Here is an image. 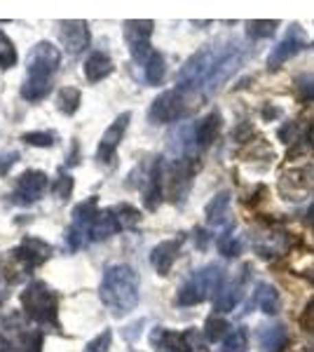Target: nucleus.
I'll return each mask as SVG.
<instances>
[{"label":"nucleus","instance_id":"obj_41","mask_svg":"<svg viewBox=\"0 0 314 352\" xmlns=\"http://www.w3.org/2000/svg\"><path fill=\"white\" fill-rule=\"evenodd\" d=\"M279 116H282V111L275 109V106H265V109H262V120L265 122L275 120V118H279Z\"/></svg>","mask_w":314,"mask_h":352},{"label":"nucleus","instance_id":"obj_35","mask_svg":"<svg viewBox=\"0 0 314 352\" xmlns=\"http://www.w3.org/2000/svg\"><path fill=\"white\" fill-rule=\"evenodd\" d=\"M295 92L302 101H314V76H298Z\"/></svg>","mask_w":314,"mask_h":352},{"label":"nucleus","instance_id":"obj_13","mask_svg":"<svg viewBox=\"0 0 314 352\" xmlns=\"http://www.w3.org/2000/svg\"><path fill=\"white\" fill-rule=\"evenodd\" d=\"M33 270L36 268L24 258V254H21L19 247L10 249V252H5L3 256H0V282L8 287L21 285Z\"/></svg>","mask_w":314,"mask_h":352},{"label":"nucleus","instance_id":"obj_37","mask_svg":"<svg viewBox=\"0 0 314 352\" xmlns=\"http://www.w3.org/2000/svg\"><path fill=\"white\" fill-rule=\"evenodd\" d=\"M16 160H19V153L16 151H3L0 153V176H5L10 169L14 167Z\"/></svg>","mask_w":314,"mask_h":352},{"label":"nucleus","instance_id":"obj_12","mask_svg":"<svg viewBox=\"0 0 314 352\" xmlns=\"http://www.w3.org/2000/svg\"><path fill=\"white\" fill-rule=\"evenodd\" d=\"M249 270H251V265L247 263L242 268V272H239V275L232 277L230 282L225 280V285L221 287V292L214 296V310H216V315H218V312H230V310L237 308V303L244 296V287H247V282H249V277H251Z\"/></svg>","mask_w":314,"mask_h":352},{"label":"nucleus","instance_id":"obj_21","mask_svg":"<svg viewBox=\"0 0 314 352\" xmlns=\"http://www.w3.org/2000/svg\"><path fill=\"white\" fill-rule=\"evenodd\" d=\"M254 305L265 312V315H277L282 310V298H279V292L272 285L258 282L254 292Z\"/></svg>","mask_w":314,"mask_h":352},{"label":"nucleus","instance_id":"obj_22","mask_svg":"<svg viewBox=\"0 0 314 352\" xmlns=\"http://www.w3.org/2000/svg\"><path fill=\"white\" fill-rule=\"evenodd\" d=\"M113 61L106 52H92L85 61V78L89 82H101L113 73Z\"/></svg>","mask_w":314,"mask_h":352},{"label":"nucleus","instance_id":"obj_34","mask_svg":"<svg viewBox=\"0 0 314 352\" xmlns=\"http://www.w3.org/2000/svg\"><path fill=\"white\" fill-rule=\"evenodd\" d=\"M111 343H113V331H111V329H104L99 336L89 340L85 352H108V350H111Z\"/></svg>","mask_w":314,"mask_h":352},{"label":"nucleus","instance_id":"obj_5","mask_svg":"<svg viewBox=\"0 0 314 352\" xmlns=\"http://www.w3.org/2000/svg\"><path fill=\"white\" fill-rule=\"evenodd\" d=\"M21 305H24V315L36 324L59 329V294L45 282H31L21 294Z\"/></svg>","mask_w":314,"mask_h":352},{"label":"nucleus","instance_id":"obj_24","mask_svg":"<svg viewBox=\"0 0 314 352\" xmlns=\"http://www.w3.org/2000/svg\"><path fill=\"white\" fill-rule=\"evenodd\" d=\"M227 207H230V192L227 190H221L218 195L214 197L207 209H204V217H207V223L209 226H221L223 221L227 217Z\"/></svg>","mask_w":314,"mask_h":352},{"label":"nucleus","instance_id":"obj_39","mask_svg":"<svg viewBox=\"0 0 314 352\" xmlns=\"http://www.w3.org/2000/svg\"><path fill=\"white\" fill-rule=\"evenodd\" d=\"M254 134V129H251V124L242 122L239 127H235V132H232V139L235 141H247V136Z\"/></svg>","mask_w":314,"mask_h":352},{"label":"nucleus","instance_id":"obj_7","mask_svg":"<svg viewBox=\"0 0 314 352\" xmlns=\"http://www.w3.org/2000/svg\"><path fill=\"white\" fill-rule=\"evenodd\" d=\"M192 104H190V94L183 92V89H167L153 101L150 111H148V118H150L153 124H169V122H179L181 118H186L190 113Z\"/></svg>","mask_w":314,"mask_h":352},{"label":"nucleus","instance_id":"obj_32","mask_svg":"<svg viewBox=\"0 0 314 352\" xmlns=\"http://www.w3.org/2000/svg\"><path fill=\"white\" fill-rule=\"evenodd\" d=\"M16 64L14 43L8 38V33L0 31V68H12Z\"/></svg>","mask_w":314,"mask_h":352},{"label":"nucleus","instance_id":"obj_27","mask_svg":"<svg viewBox=\"0 0 314 352\" xmlns=\"http://www.w3.org/2000/svg\"><path fill=\"white\" fill-rule=\"evenodd\" d=\"M80 104H82V94L76 87H61L59 94H56V109H59L64 116H73Z\"/></svg>","mask_w":314,"mask_h":352},{"label":"nucleus","instance_id":"obj_38","mask_svg":"<svg viewBox=\"0 0 314 352\" xmlns=\"http://www.w3.org/2000/svg\"><path fill=\"white\" fill-rule=\"evenodd\" d=\"M300 324L305 329H310V331H314V300L312 303H307V308L300 317Z\"/></svg>","mask_w":314,"mask_h":352},{"label":"nucleus","instance_id":"obj_16","mask_svg":"<svg viewBox=\"0 0 314 352\" xmlns=\"http://www.w3.org/2000/svg\"><path fill=\"white\" fill-rule=\"evenodd\" d=\"M61 43H64V50L68 54H80L89 47V28L85 21H61Z\"/></svg>","mask_w":314,"mask_h":352},{"label":"nucleus","instance_id":"obj_43","mask_svg":"<svg viewBox=\"0 0 314 352\" xmlns=\"http://www.w3.org/2000/svg\"><path fill=\"white\" fill-rule=\"evenodd\" d=\"M0 352H14L12 343H10V338L0 336Z\"/></svg>","mask_w":314,"mask_h":352},{"label":"nucleus","instance_id":"obj_11","mask_svg":"<svg viewBox=\"0 0 314 352\" xmlns=\"http://www.w3.org/2000/svg\"><path fill=\"white\" fill-rule=\"evenodd\" d=\"M302 47H305V33H302L300 24H293L289 28L287 36H284L282 41L272 47V52L267 54V68H270V71L282 68L291 59V56L298 54Z\"/></svg>","mask_w":314,"mask_h":352},{"label":"nucleus","instance_id":"obj_20","mask_svg":"<svg viewBox=\"0 0 314 352\" xmlns=\"http://www.w3.org/2000/svg\"><path fill=\"white\" fill-rule=\"evenodd\" d=\"M21 254H24V258L28 263L33 265V268H38V265H43L45 261L52 256V244H47L45 240H40V237H24L19 244Z\"/></svg>","mask_w":314,"mask_h":352},{"label":"nucleus","instance_id":"obj_36","mask_svg":"<svg viewBox=\"0 0 314 352\" xmlns=\"http://www.w3.org/2000/svg\"><path fill=\"white\" fill-rule=\"evenodd\" d=\"M52 192H54V197L56 200H68V197L73 195V179L68 174H61L59 176V181L54 184V188H52Z\"/></svg>","mask_w":314,"mask_h":352},{"label":"nucleus","instance_id":"obj_40","mask_svg":"<svg viewBox=\"0 0 314 352\" xmlns=\"http://www.w3.org/2000/svg\"><path fill=\"white\" fill-rule=\"evenodd\" d=\"M141 327H144V320L129 324L127 329H124V338H127V340H136V338H139V333H141Z\"/></svg>","mask_w":314,"mask_h":352},{"label":"nucleus","instance_id":"obj_30","mask_svg":"<svg viewBox=\"0 0 314 352\" xmlns=\"http://www.w3.org/2000/svg\"><path fill=\"white\" fill-rule=\"evenodd\" d=\"M279 21L272 19H258V21H247V36L251 41H262V38H272L277 31Z\"/></svg>","mask_w":314,"mask_h":352},{"label":"nucleus","instance_id":"obj_31","mask_svg":"<svg viewBox=\"0 0 314 352\" xmlns=\"http://www.w3.org/2000/svg\"><path fill=\"white\" fill-rule=\"evenodd\" d=\"M218 252H221L225 258H235V256H239V252H242V244H239L237 237L232 235V230H230V228H227V230L218 237Z\"/></svg>","mask_w":314,"mask_h":352},{"label":"nucleus","instance_id":"obj_33","mask_svg":"<svg viewBox=\"0 0 314 352\" xmlns=\"http://www.w3.org/2000/svg\"><path fill=\"white\" fill-rule=\"evenodd\" d=\"M21 141L28 146H38V148H49L56 144V134L54 132H28L21 136Z\"/></svg>","mask_w":314,"mask_h":352},{"label":"nucleus","instance_id":"obj_14","mask_svg":"<svg viewBox=\"0 0 314 352\" xmlns=\"http://www.w3.org/2000/svg\"><path fill=\"white\" fill-rule=\"evenodd\" d=\"M129 120H131V113L129 111H124L122 116L115 118V122H113L111 127H108L106 132H104V136H101L99 151H96V160L106 162V164L113 162L120 141H122V136H124V132H127V127H129Z\"/></svg>","mask_w":314,"mask_h":352},{"label":"nucleus","instance_id":"obj_17","mask_svg":"<svg viewBox=\"0 0 314 352\" xmlns=\"http://www.w3.org/2000/svg\"><path fill=\"white\" fill-rule=\"evenodd\" d=\"M183 240H186V237L181 235V237L164 240V242H159L157 247H153L150 263H153V268L157 270V275H169V272H171V265H174L176 258H179L181 247H183Z\"/></svg>","mask_w":314,"mask_h":352},{"label":"nucleus","instance_id":"obj_15","mask_svg":"<svg viewBox=\"0 0 314 352\" xmlns=\"http://www.w3.org/2000/svg\"><path fill=\"white\" fill-rule=\"evenodd\" d=\"M162 186H164V162L162 157H155L146 174L144 184V204L148 212H155L162 202Z\"/></svg>","mask_w":314,"mask_h":352},{"label":"nucleus","instance_id":"obj_6","mask_svg":"<svg viewBox=\"0 0 314 352\" xmlns=\"http://www.w3.org/2000/svg\"><path fill=\"white\" fill-rule=\"evenodd\" d=\"M150 345L155 352H209L207 338L197 329H186L176 333L164 327H155L150 331Z\"/></svg>","mask_w":314,"mask_h":352},{"label":"nucleus","instance_id":"obj_28","mask_svg":"<svg viewBox=\"0 0 314 352\" xmlns=\"http://www.w3.org/2000/svg\"><path fill=\"white\" fill-rule=\"evenodd\" d=\"M227 333H230V324H227V320H223V317H218V315L207 317V322H204V338H207L209 343L225 340Z\"/></svg>","mask_w":314,"mask_h":352},{"label":"nucleus","instance_id":"obj_42","mask_svg":"<svg viewBox=\"0 0 314 352\" xmlns=\"http://www.w3.org/2000/svg\"><path fill=\"white\" fill-rule=\"evenodd\" d=\"M195 240H197V247L199 249H207V244H209V235H207V230H202V228H197L195 230Z\"/></svg>","mask_w":314,"mask_h":352},{"label":"nucleus","instance_id":"obj_2","mask_svg":"<svg viewBox=\"0 0 314 352\" xmlns=\"http://www.w3.org/2000/svg\"><path fill=\"white\" fill-rule=\"evenodd\" d=\"M99 296L111 315L122 317L139 305V275L127 263L108 265L99 287Z\"/></svg>","mask_w":314,"mask_h":352},{"label":"nucleus","instance_id":"obj_19","mask_svg":"<svg viewBox=\"0 0 314 352\" xmlns=\"http://www.w3.org/2000/svg\"><path fill=\"white\" fill-rule=\"evenodd\" d=\"M221 127H223L221 113L218 111L207 113V116L195 124V144L199 146V148H209V146L216 141V136H218Z\"/></svg>","mask_w":314,"mask_h":352},{"label":"nucleus","instance_id":"obj_25","mask_svg":"<svg viewBox=\"0 0 314 352\" xmlns=\"http://www.w3.org/2000/svg\"><path fill=\"white\" fill-rule=\"evenodd\" d=\"M111 209H113V214H115V219H117V223H120V228H122V230H136V228H139L141 212L136 207H131V204H127V202H120V204H115V207H111Z\"/></svg>","mask_w":314,"mask_h":352},{"label":"nucleus","instance_id":"obj_9","mask_svg":"<svg viewBox=\"0 0 314 352\" xmlns=\"http://www.w3.org/2000/svg\"><path fill=\"white\" fill-rule=\"evenodd\" d=\"M0 327H8L12 333V348L14 352H43V331L21 324L19 315H10L0 320Z\"/></svg>","mask_w":314,"mask_h":352},{"label":"nucleus","instance_id":"obj_44","mask_svg":"<svg viewBox=\"0 0 314 352\" xmlns=\"http://www.w3.org/2000/svg\"><path fill=\"white\" fill-rule=\"evenodd\" d=\"M307 352H314V340H312L310 345H307Z\"/></svg>","mask_w":314,"mask_h":352},{"label":"nucleus","instance_id":"obj_26","mask_svg":"<svg viewBox=\"0 0 314 352\" xmlns=\"http://www.w3.org/2000/svg\"><path fill=\"white\" fill-rule=\"evenodd\" d=\"M164 73H167V61L159 52H153L144 64V76L148 85H159L164 80Z\"/></svg>","mask_w":314,"mask_h":352},{"label":"nucleus","instance_id":"obj_8","mask_svg":"<svg viewBox=\"0 0 314 352\" xmlns=\"http://www.w3.org/2000/svg\"><path fill=\"white\" fill-rule=\"evenodd\" d=\"M153 21H124V41L129 45L131 59L136 64H146L148 56L155 50H150V36H153Z\"/></svg>","mask_w":314,"mask_h":352},{"label":"nucleus","instance_id":"obj_4","mask_svg":"<svg viewBox=\"0 0 314 352\" xmlns=\"http://www.w3.org/2000/svg\"><path fill=\"white\" fill-rule=\"evenodd\" d=\"M225 285V270L218 263H209L204 268L192 272L186 280V285L176 294V305L181 308H190V305H199L207 298L216 296L221 287Z\"/></svg>","mask_w":314,"mask_h":352},{"label":"nucleus","instance_id":"obj_29","mask_svg":"<svg viewBox=\"0 0 314 352\" xmlns=\"http://www.w3.org/2000/svg\"><path fill=\"white\" fill-rule=\"evenodd\" d=\"M249 350V331L247 327H237L227 333V338L221 343L218 352H247Z\"/></svg>","mask_w":314,"mask_h":352},{"label":"nucleus","instance_id":"obj_23","mask_svg":"<svg viewBox=\"0 0 314 352\" xmlns=\"http://www.w3.org/2000/svg\"><path fill=\"white\" fill-rule=\"evenodd\" d=\"M120 230H122V228H120L113 209H101L99 217H96L94 223H92V242L108 240V237L115 235V232H120Z\"/></svg>","mask_w":314,"mask_h":352},{"label":"nucleus","instance_id":"obj_3","mask_svg":"<svg viewBox=\"0 0 314 352\" xmlns=\"http://www.w3.org/2000/svg\"><path fill=\"white\" fill-rule=\"evenodd\" d=\"M61 64V50L52 43H38L28 52L26 78L21 85V96L26 101H40L52 89V78Z\"/></svg>","mask_w":314,"mask_h":352},{"label":"nucleus","instance_id":"obj_1","mask_svg":"<svg viewBox=\"0 0 314 352\" xmlns=\"http://www.w3.org/2000/svg\"><path fill=\"white\" fill-rule=\"evenodd\" d=\"M247 45L237 41H216L211 45H204L199 52H195L181 66L179 76H176V85L188 94H211L247 61Z\"/></svg>","mask_w":314,"mask_h":352},{"label":"nucleus","instance_id":"obj_10","mask_svg":"<svg viewBox=\"0 0 314 352\" xmlns=\"http://www.w3.org/2000/svg\"><path fill=\"white\" fill-rule=\"evenodd\" d=\"M49 186V179L40 169H28L16 179V186L12 190V202L14 204H33L45 195Z\"/></svg>","mask_w":314,"mask_h":352},{"label":"nucleus","instance_id":"obj_18","mask_svg":"<svg viewBox=\"0 0 314 352\" xmlns=\"http://www.w3.org/2000/svg\"><path fill=\"white\" fill-rule=\"evenodd\" d=\"M291 333L287 324H262L258 327V348L260 352H287Z\"/></svg>","mask_w":314,"mask_h":352}]
</instances>
